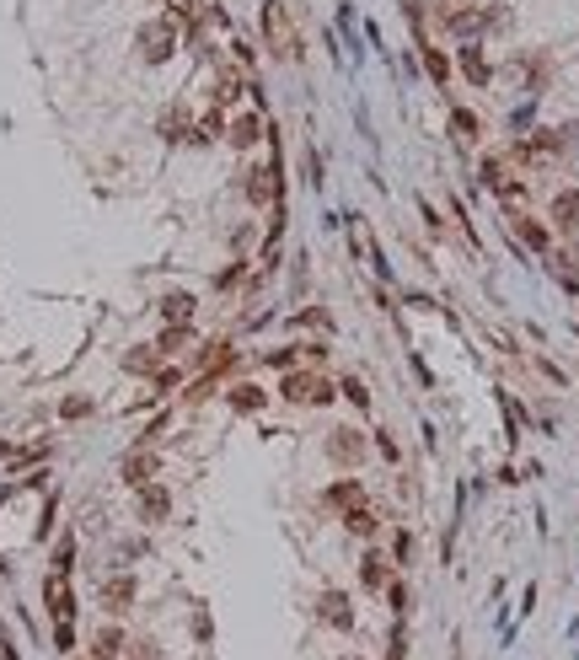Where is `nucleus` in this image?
Wrapping results in <instances>:
<instances>
[{
  "mask_svg": "<svg viewBox=\"0 0 579 660\" xmlns=\"http://www.w3.org/2000/svg\"><path fill=\"white\" fill-rule=\"evenodd\" d=\"M177 43H183V27H177L172 16H150V21H140V32H134V48H140L145 64H166V59L177 54Z\"/></svg>",
  "mask_w": 579,
  "mask_h": 660,
  "instance_id": "obj_1",
  "label": "nucleus"
},
{
  "mask_svg": "<svg viewBox=\"0 0 579 660\" xmlns=\"http://www.w3.org/2000/svg\"><path fill=\"white\" fill-rule=\"evenodd\" d=\"M279 392H285V403H333L338 398V387L322 376V371H285V381H279Z\"/></svg>",
  "mask_w": 579,
  "mask_h": 660,
  "instance_id": "obj_2",
  "label": "nucleus"
},
{
  "mask_svg": "<svg viewBox=\"0 0 579 660\" xmlns=\"http://www.w3.org/2000/svg\"><path fill=\"white\" fill-rule=\"evenodd\" d=\"M365 457H370V441H365L360 430H333V435H328V462H333V467L354 473Z\"/></svg>",
  "mask_w": 579,
  "mask_h": 660,
  "instance_id": "obj_3",
  "label": "nucleus"
},
{
  "mask_svg": "<svg viewBox=\"0 0 579 660\" xmlns=\"http://www.w3.org/2000/svg\"><path fill=\"white\" fill-rule=\"evenodd\" d=\"M43 607H48L54 623H75V591H70V575H54V570H48V580H43Z\"/></svg>",
  "mask_w": 579,
  "mask_h": 660,
  "instance_id": "obj_4",
  "label": "nucleus"
},
{
  "mask_svg": "<svg viewBox=\"0 0 579 660\" xmlns=\"http://www.w3.org/2000/svg\"><path fill=\"white\" fill-rule=\"evenodd\" d=\"M263 38H268V54H295V38H290V21H285V5L279 0H263Z\"/></svg>",
  "mask_w": 579,
  "mask_h": 660,
  "instance_id": "obj_5",
  "label": "nucleus"
},
{
  "mask_svg": "<svg viewBox=\"0 0 579 660\" xmlns=\"http://www.w3.org/2000/svg\"><path fill=\"white\" fill-rule=\"evenodd\" d=\"M134 596H140V586H134L129 570H118V575L102 580V607H107V618H123V613L134 607Z\"/></svg>",
  "mask_w": 579,
  "mask_h": 660,
  "instance_id": "obj_6",
  "label": "nucleus"
},
{
  "mask_svg": "<svg viewBox=\"0 0 579 660\" xmlns=\"http://www.w3.org/2000/svg\"><path fill=\"white\" fill-rule=\"evenodd\" d=\"M456 64H462V75H467L473 86H489V81H494V64H489V54H483L478 38H467V43L456 48Z\"/></svg>",
  "mask_w": 579,
  "mask_h": 660,
  "instance_id": "obj_7",
  "label": "nucleus"
},
{
  "mask_svg": "<svg viewBox=\"0 0 579 660\" xmlns=\"http://www.w3.org/2000/svg\"><path fill=\"white\" fill-rule=\"evenodd\" d=\"M510 231H515V236H521V242H526L532 253H542V258L553 253V231H548L542 220H532L526 210H510Z\"/></svg>",
  "mask_w": 579,
  "mask_h": 660,
  "instance_id": "obj_8",
  "label": "nucleus"
},
{
  "mask_svg": "<svg viewBox=\"0 0 579 660\" xmlns=\"http://www.w3.org/2000/svg\"><path fill=\"white\" fill-rule=\"evenodd\" d=\"M134 505H140V521H145V527H156V521H166V516H172V494H166L156 478H150L145 489H134Z\"/></svg>",
  "mask_w": 579,
  "mask_h": 660,
  "instance_id": "obj_9",
  "label": "nucleus"
},
{
  "mask_svg": "<svg viewBox=\"0 0 579 660\" xmlns=\"http://www.w3.org/2000/svg\"><path fill=\"white\" fill-rule=\"evenodd\" d=\"M548 220H553L564 236H579V188H558V193H553Z\"/></svg>",
  "mask_w": 579,
  "mask_h": 660,
  "instance_id": "obj_10",
  "label": "nucleus"
},
{
  "mask_svg": "<svg viewBox=\"0 0 579 660\" xmlns=\"http://www.w3.org/2000/svg\"><path fill=\"white\" fill-rule=\"evenodd\" d=\"M226 140H231L236 150H252V145L263 140V113H236V118H226Z\"/></svg>",
  "mask_w": 579,
  "mask_h": 660,
  "instance_id": "obj_11",
  "label": "nucleus"
},
{
  "mask_svg": "<svg viewBox=\"0 0 579 660\" xmlns=\"http://www.w3.org/2000/svg\"><path fill=\"white\" fill-rule=\"evenodd\" d=\"M118 473H123V484H129V489H145V484L156 478V451H150V446H134V451L123 457V467H118Z\"/></svg>",
  "mask_w": 579,
  "mask_h": 660,
  "instance_id": "obj_12",
  "label": "nucleus"
},
{
  "mask_svg": "<svg viewBox=\"0 0 579 660\" xmlns=\"http://www.w3.org/2000/svg\"><path fill=\"white\" fill-rule=\"evenodd\" d=\"M317 618H322L328 629H354V607H349L344 591H322V596H317Z\"/></svg>",
  "mask_w": 579,
  "mask_h": 660,
  "instance_id": "obj_13",
  "label": "nucleus"
},
{
  "mask_svg": "<svg viewBox=\"0 0 579 660\" xmlns=\"http://www.w3.org/2000/svg\"><path fill=\"white\" fill-rule=\"evenodd\" d=\"M123 650H129V639H123L118 623H107V629L91 634V660H123Z\"/></svg>",
  "mask_w": 579,
  "mask_h": 660,
  "instance_id": "obj_14",
  "label": "nucleus"
},
{
  "mask_svg": "<svg viewBox=\"0 0 579 660\" xmlns=\"http://www.w3.org/2000/svg\"><path fill=\"white\" fill-rule=\"evenodd\" d=\"M344 527H349L354 537H376V532H381V516H376V505H365V500H360V505H349V510H344Z\"/></svg>",
  "mask_w": 579,
  "mask_h": 660,
  "instance_id": "obj_15",
  "label": "nucleus"
},
{
  "mask_svg": "<svg viewBox=\"0 0 579 660\" xmlns=\"http://www.w3.org/2000/svg\"><path fill=\"white\" fill-rule=\"evenodd\" d=\"M193 306H199V301H193L188 290H166V296H161V322H193Z\"/></svg>",
  "mask_w": 579,
  "mask_h": 660,
  "instance_id": "obj_16",
  "label": "nucleus"
},
{
  "mask_svg": "<svg viewBox=\"0 0 579 660\" xmlns=\"http://www.w3.org/2000/svg\"><path fill=\"white\" fill-rule=\"evenodd\" d=\"M226 403H231L236 414H258V408L268 403V392H263V387H252V381H236V387L226 392Z\"/></svg>",
  "mask_w": 579,
  "mask_h": 660,
  "instance_id": "obj_17",
  "label": "nucleus"
},
{
  "mask_svg": "<svg viewBox=\"0 0 579 660\" xmlns=\"http://www.w3.org/2000/svg\"><path fill=\"white\" fill-rule=\"evenodd\" d=\"M387 575H392V564L370 548V553L360 559V586H365V591H387Z\"/></svg>",
  "mask_w": 579,
  "mask_h": 660,
  "instance_id": "obj_18",
  "label": "nucleus"
},
{
  "mask_svg": "<svg viewBox=\"0 0 579 660\" xmlns=\"http://www.w3.org/2000/svg\"><path fill=\"white\" fill-rule=\"evenodd\" d=\"M365 500V484L360 478H344V484H333L328 494H322V505H333V510H349V505H360Z\"/></svg>",
  "mask_w": 579,
  "mask_h": 660,
  "instance_id": "obj_19",
  "label": "nucleus"
},
{
  "mask_svg": "<svg viewBox=\"0 0 579 660\" xmlns=\"http://www.w3.org/2000/svg\"><path fill=\"white\" fill-rule=\"evenodd\" d=\"M478 134H483V124H478V113H467V107H456V113H451V140H456V145H478Z\"/></svg>",
  "mask_w": 579,
  "mask_h": 660,
  "instance_id": "obj_20",
  "label": "nucleus"
},
{
  "mask_svg": "<svg viewBox=\"0 0 579 660\" xmlns=\"http://www.w3.org/2000/svg\"><path fill=\"white\" fill-rule=\"evenodd\" d=\"M419 54H424V70H430V81H435V86H446V81H451V59H446V48H435V43H419Z\"/></svg>",
  "mask_w": 579,
  "mask_h": 660,
  "instance_id": "obj_21",
  "label": "nucleus"
},
{
  "mask_svg": "<svg viewBox=\"0 0 579 660\" xmlns=\"http://www.w3.org/2000/svg\"><path fill=\"white\" fill-rule=\"evenodd\" d=\"M188 344H193V328H188V322H166V333L156 339V349H161V355H183Z\"/></svg>",
  "mask_w": 579,
  "mask_h": 660,
  "instance_id": "obj_22",
  "label": "nucleus"
},
{
  "mask_svg": "<svg viewBox=\"0 0 579 660\" xmlns=\"http://www.w3.org/2000/svg\"><path fill=\"white\" fill-rule=\"evenodd\" d=\"M156 360H161V349L140 344L134 355H123V371H134V376H156Z\"/></svg>",
  "mask_w": 579,
  "mask_h": 660,
  "instance_id": "obj_23",
  "label": "nucleus"
},
{
  "mask_svg": "<svg viewBox=\"0 0 579 660\" xmlns=\"http://www.w3.org/2000/svg\"><path fill=\"white\" fill-rule=\"evenodd\" d=\"M166 16L188 32H199V0H166Z\"/></svg>",
  "mask_w": 579,
  "mask_h": 660,
  "instance_id": "obj_24",
  "label": "nucleus"
},
{
  "mask_svg": "<svg viewBox=\"0 0 579 660\" xmlns=\"http://www.w3.org/2000/svg\"><path fill=\"white\" fill-rule=\"evenodd\" d=\"M242 97V75L236 70H220V81H215V102H236Z\"/></svg>",
  "mask_w": 579,
  "mask_h": 660,
  "instance_id": "obj_25",
  "label": "nucleus"
},
{
  "mask_svg": "<svg viewBox=\"0 0 579 660\" xmlns=\"http://www.w3.org/2000/svg\"><path fill=\"white\" fill-rule=\"evenodd\" d=\"M70 564H75V537L64 532V537H59V548H54V575H70Z\"/></svg>",
  "mask_w": 579,
  "mask_h": 660,
  "instance_id": "obj_26",
  "label": "nucleus"
},
{
  "mask_svg": "<svg viewBox=\"0 0 579 660\" xmlns=\"http://www.w3.org/2000/svg\"><path fill=\"white\" fill-rule=\"evenodd\" d=\"M263 360H268L274 371H295V365H301V344H295V349H274V355H263Z\"/></svg>",
  "mask_w": 579,
  "mask_h": 660,
  "instance_id": "obj_27",
  "label": "nucleus"
},
{
  "mask_svg": "<svg viewBox=\"0 0 579 660\" xmlns=\"http://www.w3.org/2000/svg\"><path fill=\"white\" fill-rule=\"evenodd\" d=\"M344 398H349L354 408H370V392H365V381H360V376H349V381H344Z\"/></svg>",
  "mask_w": 579,
  "mask_h": 660,
  "instance_id": "obj_28",
  "label": "nucleus"
},
{
  "mask_svg": "<svg viewBox=\"0 0 579 660\" xmlns=\"http://www.w3.org/2000/svg\"><path fill=\"white\" fill-rule=\"evenodd\" d=\"M59 414H64V419H86V414H91V398H64Z\"/></svg>",
  "mask_w": 579,
  "mask_h": 660,
  "instance_id": "obj_29",
  "label": "nucleus"
},
{
  "mask_svg": "<svg viewBox=\"0 0 579 660\" xmlns=\"http://www.w3.org/2000/svg\"><path fill=\"white\" fill-rule=\"evenodd\" d=\"M54 645L70 656V645H75V623H54Z\"/></svg>",
  "mask_w": 579,
  "mask_h": 660,
  "instance_id": "obj_30",
  "label": "nucleus"
},
{
  "mask_svg": "<svg viewBox=\"0 0 579 660\" xmlns=\"http://www.w3.org/2000/svg\"><path fill=\"white\" fill-rule=\"evenodd\" d=\"M123 660H156V645L150 639H140V645H129V656Z\"/></svg>",
  "mask_w": 579,
  "mask_h": 660,
  "instance_id": "obj_31",
  "label": "nucleus"
},
{
  "mask_svg": "<svg viewBox=\"0 0 579 660\" xmlns=\"http://www.w3.org/2000/svg\"><path fill=\"white\" fill-rule=\"evenodd\" d=\"M392 553H397V564H408V553H413V537H408V532H397V548H392Z\"/></svg>",
  "mask_w": 579,
  "mask_h": 660,
  "instance_id": "obj_32",
  "label": "nucleus"
},
{
  "mask_svg": "<svg viewBox=\"0 0 579 660\" xmlns=\"http://www.w3.org/2000/svg\"><path fill=\"white\" fill-rule=\"evenodd\" d=\"M338 660H365V656H338Z\"/></svg>",
  "mask_w": 579,
  "mask_h": 660,
  "instance_id": "obj_33",
  "label": "nucleus"
}]
</instances>
